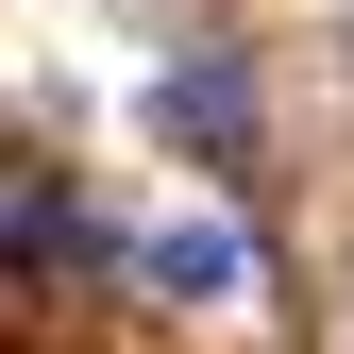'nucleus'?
Wrapping results in <instances>:
<instances>
[{
	"label": "nucleus",
	"instance_id": "f257e3e1",
	"mask_svg": "<svg viewBox=\"0 0 354 354\" xmlns=\"http://www.w3.org/2000/svg\"><path fill=\"white\" fill-rule=\"evenodd\" d=\"M236 270H253L236 219H169V236H152V287H169V304H236Z\"/></svg>",
	"mask_w": 354,
	"mask_h": 354
}]
</instances>
